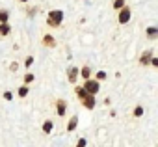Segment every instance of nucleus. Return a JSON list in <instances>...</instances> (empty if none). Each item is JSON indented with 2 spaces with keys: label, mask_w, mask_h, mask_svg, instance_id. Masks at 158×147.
<instances>
[{
  "label": "nucleus",
  "mask_w": 158,
  "mask_h": 147,
  "mask_svg": "<svg viewBox=\"0 0 158 147\" xmlns=\"http://www.w3.org/2000/svg\"><path fill=\"white\" fill-rule=\"evenodd\" d=\"M65 112H67V103H65L63 99H58V101H56V114H58L60 117H63Z\"/></svg>",
  "instance_id": "5"
},
{
  "label": "nucleus",
  "mask_w": 158,
  "mask_h": 147,
  "mask_svg": "<svg viewBox=\"0 0 158 147\" xmlns=\"http://www.w3.org/2000/svg\"><path fill=\"white\" fill-rule=\"evenodd\" d=\"M104 78H106V73H104V71H99V73H97V77H95V80L101 82V80H104Z\"/></svg>",
  "instance_id": "17"
},
{
  "label": "nucleus",
  "mask_w": 158,
  "mask_h": 147,
  "mask_svg": "<svg viewBox=\"0 0 158 147\" xmlns=\"http://www.w3.org/2000/svg\"><path fill=\"white\" fill-rule=\"evenodd\" d=\"M67 78H69L71 84L76 82V78H78V69H76V67H69V71H67Z\"/></svg>",
  "instance_id": "6"
},
{
  "label": "nucleus",
  "mask_w": 158,
  "mask_h": 147,
  "mask_svg": "<svg viewBox=\"0 0 158 147\" xmlns=\"http://www.w3.org/2000/svg\"><path fill=\"white\" fill-rule=\"evenodd\" d=\"M117 21H119V24H127V23L130 21V10H128L127 6L119 10V17H117Z\"/></svg>",
  "instance_id": "4"
},
{
  "label": "nucleus",
  "mask_w": 158,
  "mask_h": 147,
  "mask_svg": "<svg viewBox=\"0 0 158 147\" xmlns=\"http://www.w3.org/2000/svg\"><path fill=\"white\" fill-rule=\"evenodd\" d=\"M32 80H34V75H30V73H28V75L24 77V82H26V84H30Z\"/></svg>",
  "instance_id": "22"
},
{
  "label": "nucleus",
  "mask_w": 158,
  "mask_h": 147,
  "mask_svg": "<svg viewBox=\"0 0 158 147\" xmlns=\"http://www.w3.org/2000/svg\"><path fill=\"white\" fill-rule=\"evenodd\" d=\"M32 63H34V56H28V58H26V61H24V65H26V67H30Z\"/></svg>",
  "instance_id": "20"
},
{
  "label": "nucleus",
  "mask_w": 158,
  "mask_h": 147,
  "mask_svg": "<svg viewBox=\"0 0 158 147\" xmlns=\"http://www.w3.org/2000/svg\"><path fill=\"white\" fill-rule=\"evenodd\" d=\"M52 128H54V123H52L50 119H47V121L43 123V132H45V134H50Z\"/></svg>",
  "instance_id": "13"
},
{
  "label": "nucleus",
  "mask_w": 158,
  "mask_h": 147,
  "mask_svg": "<svg viewBox=\"0 0 158 147\" xmlns=\"http://www.w3.org/2000/svg\"><path fill=\"white\" fill-rule=\"evenodd\" d=\"M21 2H28V0H21Z\"/></svg>",
  "instance_id": "25"
},
{
  "label": "nucleus",
  "mask_w": 158,
  "mask_h": 147,
  "mask_svg": "<svg viewBox=\"0 0 158 147\" xmlns=\"http://www.w3.org/2000/svg\"><path fill=\"white\" fill-rule=\"evenodd\" d=\"M43 45H45V47H54V45H56V39H54V36H50V34L43 36Z\"/></svg>",
  "instance_id": "12"
},
{
  "label": "nucleus",
  "mask_w": 158,
  "mask_h": 147,
  "mask_svg": "<svg viewBox=\"0 0 158 147\" xmlns=\"http://www.w3.org/2000/svg\"><path fill=\"white\" fill-rule=\"evenodd\" d=\"M10 21V11L8 10H0V24H4Z\"/></svg>",
  "instance_id": "14"
},
{
  "label": "nucleus",
  "mask_w": 158,
  "mask_h": 147,
  "mask_svg": "<svg viewBox=\"0 0 158 147\" xmlns=\"http://www.w3.org/2000/svg\"><path fill=\"white\" fill-rule=\"evenodd\" d=\"M156 37H158V28H156V26H149V28H147V39L154 41Z\"/></svg>",
  "instance_id": "8"
},
{
  "label": "nucleus",
  "mask_w": 158,
  "mask_h": 147,
  "mask_svg": "<svg viewBox=\"0 0 158 147\" xmlns=\"http://www.w3.org/2000/svg\"><path fill=\"white\" fill-rule=\"evenodd\" d=\"M86 145H88L86 138H80V140H78V143H76V147H86Z\"/></svg>",
  "instance_id": "19"
},
{
  "label": "nucleus",
  "mask_w": 158,
  "mask_h": 147,
  "mask_svg": "<svg viewBox=\"0 0 158 147\" xmlns=\"http://www.w3.org/2000/svg\"><path fill=\"white\" fill-rule=\"evenodd\" d=\"M139 116H143V106H136L134 108V117H139Z\"/></svg>",
  "instance_id": "16"
},
{
  "label": "nucleus",
  "mask_w": 158,
  "mask_h": 147,
  "mask_svg": "<svg viewBox=\"0 0 158 147\" xmlns=\"http://www.w3.org/2000/svg\"><path fill=\"white\" fill-rule=\"evenodd\" d=\"M151 65H154V67H158V58H151V61H149Z\"/></svg>",
  "instance_id": "23"
},
{
  "label": "nucleus",
  "mask_w": 158,
  "mask_h": 147,
  "mask_svg": "<svg viewBox=\"0 0 158 147\" xmlns=\"http://www.w3.org/2000/svg\"><path fill=\"white\" fill-rule=\"evenodd\" d=\"M76 127H78V116H73L69 119V123H67V132H73Z\"/></svg>",
  "instance_id": "9"
},
{
  "label": "nucleus",
  "mask_w": 158,
  "mask_h": 147,
  "mask_svg": "<svg viewBox=\"0 0 158 147\" xmlns=\"http://www.w3.org/2000/svg\"><path fill=\"white\" fill-rule=\"evenodd\" d=\"M82 88L86 90V93L95 95V93H99V90H101V82H97L95 78H88V80H84V86H82Z\"/></svg>",
  "instance_id": "2"
},
{
  "label": "nucleus",
  "mask_w": 158,
  "mask_h": 147,
  "mask_svg": "<svg viewBox=\"0 0 158 147\" xmlns=\"http://www.w3.org/2000/svg\"><path fill=\"white\" fill-rule=\"evenodd\" d=\"M114 8H115V10L125 8V0H114Z\"/></svg>",
  "instance_id": "15"
},
{
  "label": "nucleus",
  "mask_w": 158,
  "mask_h": 147,
  "mask_svg": "<svg viewBox=\"0 0 158 147\" xmlns=\"http://www.w3.org/2000/svg\"><path fill=\"white\" fill-rule=\"evenodd\" d=\"M10 32H11V26H10V23L0 24V37H6V36H10Z\"/></svg>",
  "instance_id": "11"
},
{
  "label": "nucleus",
  "mask_w": 158,
  "mask_h": 147,
  "mask_svg": "<svg viewBox=\"0 0 158 147\" xmlns=\"http://www.w3.org/2000/svg\"><path fill=\"white\" fill-rule=\"evenodd\" d=\"M151 58H152V50H145V52L141 54V58H139V63H141V65H149Z\"/></svg>",
  "instance_id": "7"
},
{
  "label": "nucleus",
  "mask_w": 158,
  "mask_h": 147,
  "mask_svg": "<svg viewBox=\"0 0 158 147\" xmlns=\"http://www.w3.org/2000/svg\"><path fill=\"white\" fill-rule=\"evenodd\" d=\"M4 99H6V101H11V99H13V93H11V91H4Z\"/></svg>",
  "instance_id": "21"
},
{
  "label": "nucleus",
  "mask_w": 158,
  "mask_h": 147,
  "mask_svg": "<svg viewBox=\"0 0 158 147\" xmlns=\"http://www.w3.org/2000/svg\"><path fill=\"white\" fill-rule=\"evenodd\" d=\"M26 95H28V88H26V86L19 88V97H26Z\"/></svg>",
  "instance_id": "18"
},
{
  "label": "nucleus",
  "mask_w": 158,
  "mask_h": 147,
  "mask_svg": "<svg viewBox=\"0 0 158 147\" xmlns=\"http://www.w3.org/2000/svg\"><path fill=\"white\" fill-rule=\"evenodd\" d=\"M80 103H82V106H86L88 110H93V108H95V95L86 93V95L80 99Z\"/></svg>",
  "instance_id": "3"
},
{
  "label": "nucleus",
  "mask_w": 158,
  "mask_h": 147,
  "mask_svg": "<svg viewBox=\"0 0 158 147\" xmlns=\"http://www.w3.org/2000/svg\"><path fill=\"white\" fill-rule=\"evenodd\" d=\"M17 67H19V65H17V63H15V61H13V63H11V65H10V69H11V71H17Z\"/></svg>",
  "instance_id": "24"
},
{
  "label": "nucleus",
  "mask_w": 158,
  "mask_h": 147,
  "mask_svg": "<svg viewBox=\"0 0 158 147\" xmlns=\"http://www.w3.org/2000/svg\"><path fill=\"white\" fill-rule=\"evenodd\" d=\"M61 21H63V11L61 10H52L50 13H48V19H47V23H48V26H60L61 24Z\"/></svg>",
  "instance_id": "1"
},
{
  "label": "nucleus",
  "mask_w": 158,
  "mask_h": 147,
  "mask_svg": "<svg viewBox=\"0 0 158 147\" xmlns=\"http://www.w3.org/2000/svg\"><path fill=\"white\" fill-rule=\"evenodd\" d=\"M78 75H80V77H82L84 80H88V78L91 77V69H89L88 65H84L82 69H78Z\"/></svg>",
  "instance_id": "10"
}]
</instances>
